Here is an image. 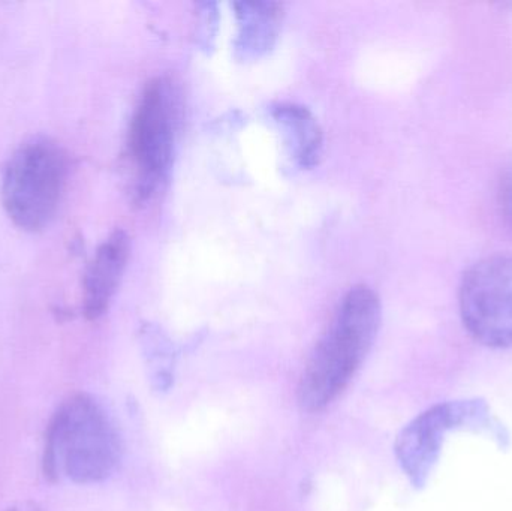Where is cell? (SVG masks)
I'll return each instance as SVG.
<instances>
[{"mask_svg": "<svg viewBox=\"0 0 512 511\" xmlns=\"http://www.w3.org/2000/svg\"><path fill=\"white\" fill-rule=\"evenodd\" d=\"M381 320V300L372 288L358 285L346 293L301 377L304 410H324L348 387L375 344Z\"/></svg>", "mask_w": 512, "mask_h": 511, "instance_id": "cell-1", "label": "cell"}, {"mask_svg": "<svg viewBox=\"0 0 512 511\" xmlns=\"http://www.w3.org/2000/svg\"><path fill=\"white\" fill-rule=\"evenodd\" d=\"M122 458V443L107 411L92 396L69 398L47 428L44 474L51 482L66 477L78 485L108 479Z\"/></svg>", "mask_w": 512, "mask_h": 511, "instance_id": "cell-2", "label": "cell"}, {"mask_svg": "<svg viewBox=\"0 0 512 511\" xmlns=\"http://www.w3.org/2000/svg\"><path fill=\"white\" fill-rule=\"evenodd\" d=\"M469 431L486 435L501 449L510 446V434L484 399L439 402L418 414L397 435V462L409 483L423 489L441 459L450 432Z\"/></svg>", "mask_w": 512, "mask_h": 511, "instance_id": "cell-3", "label": "cell"}, {"mask_svg": "<svg viewBox=\"0 0 512 511\" xmlns=\"http://www.w3.org/2000/svg\"><path fill=\"white\" fill-rule=\"evenodd\" d=\"M68 156L50 138L21 144L3 173L2 203L11 221L30 233L56 218L68 180Z\"/></svg>", "mask_w": 512, "mask_h": 511, "instance_id": "cell-4", "label": "cell"}, {"mask_svg": "<svg viewBox=\"0 0 512 511\" xmlns=\"http://www.w3.org/2000/svg\"><path fill=\"white\" fill-rule=\"evenodd\" d=\"M179 128L177 90L167 78L150 81L141 95L129 132V150L137 171L135 194L147 200L170 173Z\"/></svg>", "mask_w": 512, "mask_h": 511, "instance_id": "cell-5", "label": "cell"}, {"mask_svg": "<svg viewBox=\"0 0 512 511\" xmlns=\"http://www.w3.org/2000/svg\"><path fill=\"white\" fill-rule=\"evenodd\" d=\"M459 309L463 326L478 344L512 350V254L490 255L466 270Z\"/></svg>", "mask_w": 512, "mask_h": 511, "instance_id": "cell-6", "label": "cell"}, {"mask_svg": "<svg viewBox=\"0 0 512 511\" xmlns=\"http://www.w3.org/2000/svg\"><path fill=\"white\" fill-rule=\"evenodd\" d=\"M131 254L126 231L117 230L99 246L83 281V311L87 320H98L110 308L122 282Z\"/></svg>", "mask_w": 512, "mask_h": 511, "instance_id": "cell-7", "label": "cell"}, {"mask_svg": "<svg viewBox=\"0 0 512 511\" xmlns=\"http://www.w3.org/2000/svg\"><path fill=\"white\" fill-rule=\"evenodd\" d=\"M236 8L237 33L234 48L240 60L258 59L276 44L283 20V5L277 2H239Z\"/></svg>", "mask_w": 512, "mask_h": 511, "instance_id": "cell-8", "label": "cell"}, {"mask_svg": "<svg viewBox=\"0 0 512 511\" xmlns=\"http://www.w3.org/2000/svg\"><path fill=\"white\" fill-rule=\"evenodd\" d=\"M271 113L285 135L294 161L301 168L315 167L322 152V131L309 108L283 102L273 107Z\"/></svg>", "mask_w": 512, "mask_h": 511, "instance_id": "cell-9", "label": "cell"}, {"mask_svg": "<svg viewBox=\"0 0 512 511\" xmlns=\"http://www.w3.org/2000/svg\"><path fill=\"white\" fill-rule=\"evenodd\" d=\"M143 351L152 389L158 393L168 392L173 387L176 368V350L170 339L161 330L147 327L143 335Z\"/></svg>", "mask_w": 512, "mask_h": 511, "instance_id": "cell-10", "label": "cell"}, {"mask_svg": "<svg viewBox=\"0 0 512 511\" xmlns=\"http://www.w3.org/2000/svg\"><path fill=\"white\" fill-rule=\"evenodd\" d=\"M499 203L505 219L512 225V168L502 176L499 183Z\"/></svg>", "mask_w": 512, "mask_h": 511, "instance_id": "cell-11", "label": "cell"}, {"mask_svg": "<svg viewBox=\"0 0 512 511\" xmlns=\"http://www.w3.org/2000/svg\"><path fill=\"white\" fill-rule=\"evenodd\" d=\"M8 511H41L36 504L32 503H26V504H20V506L12 507V509H9Z\"/></svg>", "mask_w": 512, "mask_h": 511, "instance_id": "cell-12", "label": "cell"}]
</instances>
